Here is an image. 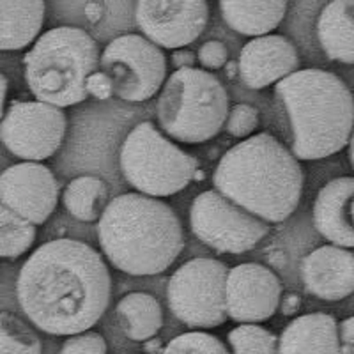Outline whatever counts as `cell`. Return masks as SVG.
<instances>
[{
  "label": "cell",
  "instance_id": "cell-1",
  "mask_svg": "<svg viewBox=\"0 0 354 354\" xmlns=\"http://www.w3.org/2000/svg\"><path fill=\"white\" fill-rule=\"evenodd\" d=\"M112 278L93 246L53 239L30 254L17 278L25 317L43 333L73 337L93 330L110 305Z\"/></svg>",
  "mask_w": 354,
  "mask_h": 354
},
{
  "label": "cell",
  "instance_id": "cell-2",
  "mask_svg": "<svg viewBox=\"0 0 354 354\" xmlns=\"http://www.w3.org/2000/svg\"><path fill=\"white\" fill-rule=\"evenodd\" d=\"M305 172L290 149L270 133L230 147L213 172V186L266 223H282L296 211Z\"/></svg>",
  "mask_w": 354,
  "mask_h": 354
},
{
  "label": "cell",
  "instance_id": "cell-3",
  "mask_svg": "<svg viewBox=\"0 0 354 354\" xmlns=\"http://www.w3.org/2000/svg\"><path fill=\"white\" fill-rule=\"evenodd\" d=\"M290 153L314 161L340 153L354 131V96L335 73L299 69L274 85Z\"/></svg>",
  "mask_w": 354,
  "mask_h": 354
},
{
  "label": "cell",
  "instance_id": "cell-4",
  "mask_svg": "<svg viewBox=\"0 0 354 354\" xmlns=\"http://www.w3.org/2000/svg\"><path fill=\"white\" fill-rule=\"evenodd\" d=\"M97 241L106 261L131 277H154L185 248L181 221L160 198L124 194L112 198L97 221Z\"/></svg>",
  "mask_w": 354,
  "mask_h": 354
},
{
  "label": "cell",
  "instance_id": "cell-5",
  "mask_svg": "<svg viewBox=\"0 0 354 354\" xmlns=\"http://www.w3.org/2000/svg\"><path fill=\"white\" fill-rule=\"evenodd\" d=\"M100 61V46L84 28H50L25 53V82L37 101L66 109L91 96L87 82Z\"/></svg>",
  "mask_w": 354,
  "mask_h": 354
},
{
  "label": "cell",
  "instance_id": "cell-6",
  "mask_svg": "<svg viewBox=\"0 0 354 354\" xmlns=\"http://www.w3.org/2000/svg\"><path fill=\"white\" fill-rule=\"evenodd\" d=\"M229 94L205 69L185 68L167 78L156 101L161 131L181 144H204L225 128Z\"/></svg>",
  "mask_w": 354,
  "mask_h": 354
},
{
  "label": "cell",
  "instance_id": "cell-7",
  "mask_svg": "<svg viewBox=\"0 0 354 354\" xmlns=\"http://www.w3.org/2000/svg\"><path fill=\"white\" fill-rule=\"evenodd\" d=\"M119 167L126 183L138 194L165 198L192 183L198 163L163 137L153 122L144 121L126 135L119 151Z\"/></svg>",
  "mask_w": 354,
  "mask_h": 354
},
{
  "label": "cell",
  "instance_id": "cell-8",
  "mask_svg": "<svg viewBox=\"0 0 354 354\" xmlns=\"http://www.w3.org/2000/svg\"><path fill=\"white\" fill-rule=\"evenodd\" d=\"M229 268L216 259H192L179 266L167 286V303L189 330H213L229 321L225 301Z\"/></svg>",
  "mask_w": 354,
  "mask_h": 354
},
{
  "label": "cell",
  "instance_id": "cell-9",
  "mask_svg": "<svg viewBox=\"0 0 354 354\" xmlns=\"http://www.w3.org/2000/svg\"><path fill=\"white\" fill-rule=\"evenodd\" d=\"M100 71L112 84L113 96L122 101H147L167 82L165 52L138 34H122L101 52Z\"/></svg>",
  "mask_w": 354,
  "mask_h": 354
},
{
  "label": "cell",
  "instance_id": "cell-10",
  "mask_svg": "<svg viewBox=\"0 0 354 354\" xmlns=\"http://www.w3.org/2000/svg\"><path fill=\"white\" fill-rule=\"evenodd\" d=\"M189 229L216 254L239 255L254 250L270 234V223L209 189L192 202Z\"/></svg>",
  "mask_w": 354,
  "mask_h": 354
},
{
  "label": "cell",
  "instance_id": "cell-11",
  "mask_svg": "<svg viewBox=\"0 0 354 354\" xmlns=\"http://www.w3.org/2000/svg\"><path fill=\"white\" fill-rule=\"evenodd\" d=\"M68 129L64 110L43 101H11L2 115L0 138L12 156L43 161L57 153Z\"/></svg>",
  "mask_w": 354,
  "mask_h": 354
},
{
  "label": "cell",
  "instance_id": "cell-12",
  "mask_svg": "<svg viewBox=\"0 0 354 354\" xmlns=\"http://www.w3.org/2000/svg\"><path fill=\"white\" fill-rule=\"evenodd\" d=\"M209 21L207 0H138L135 24L160 48H185L201 37Z\"/></svg>",
  "mask_w": 354,
  "mask_h": 354
},
{
  "label": "cell",
  "instance_id": "cell-13",
  "mask_svg": "<svg viewBox=\"0 0 354 354\" xmlns=\"http://www.w3.org/2000/svg\"><path fill=\"white\" fill-rule=\"evenodd\" d=\"M280 278L262 264L246 262L229 270L225 289L227 314L239 324L270 321L282 303Z\"/></svg>",
  "mask_w": 354,
  "mask_h": 354
},
{
  "label": "cell",
  "instance_id": "cell-14",
  "mask_svg": "<svg viewBox=\"0 0 354 354\" xmlns=\"http://www.w3.org/2000/svg\"><path fill=\"white\" fill-rule=\"evenodd\" d=\"M0 201L12 213L36 227L52 216L59 202V183L48 167L24 161L0 176Z\"/></svg>",
  "mask_w": 354,
  "mask_h": 354
},
{
  "label": "cell",
  "instance_id": "cell-15",
  "mask_svg": "<svg viewBox=\"0 0 354 354\" xmlns=\"http://www.w3.org/2000/svg\"><path fill=\"white\" fill-rule=\"evenodd\" d=\"M238 66L243 84L261 91L299 71V55L287 37L268 34L254 37L243 46Z\"/></svg>",
  "mask_w": 354,
  "mask_h": 354
},
{
  "label": "cell",
  "instance_id": "cell-16",
  "mask_svg": "<svg viewBox=\"0 0 354 354\" xmlns=\"http://www.w3.org/2000/svg\"><path fill=\"white\" fill-rule=\"evenodd\" d=\"M299 280L310 296L322 301L349 298L354 292V254L342 246H319L299 262Z\"/></svg>",
  "mask_w": 354,
  "mask_h": 354
},
{
  "label": "cell",
  "instance_id": "cell-17",
  "mask_svg": "<svg viewBox=\"0 0 354 354\" xmlns=\"http://www.w3.org/2000/svg\"><path fill=\"white\" fill-rule=\"evenodd\" d=\"M354 198V177H337L315 195L312 220L314 229L335 246L354 248V223L351 202Z\"/></svg>",
  "mask_w": 354,
  "mask_h": 354
},
{
  "label": "cell",
  "instance_id": "cell-18",
  "mask_svg": "<svg viewBox=\"0 0 354 354\" xmlns=\"http://www.w3.org/2000/svg\"><path fill=\"white\" fill-rule=\"evenodd\" d=\"M278 354H342L337 319L330 314H305L283 328Z\"/></svg>",
  "mask_w": 354,
  "mask_h": 354
},
{
  "label": "cell",
  "instance_id": "cell-19",
  "mask_svg": "<svg viewBox=\"0 0 354 354\" xmlns=\"http://www.w3.org/2000/svg\"><path fill=\"white\" fill-rule=\"evenodd\" d=\"M322 52L330 61L354 66V0H331L315 24Z\"/></svg>",
  "mask_w": 354,
  "mask_h": 354
},
{
  "label": "cell",
  "instance_id": "cell-20",
  "mask_svg": "<svg viewBox=\"0 0 354 354\" xmlns=\"http://www.w3.org/2000/svg\"><path fill=\"white\" fill-rule=\"evenodd\" d=\"M221 18L241 36H268L282 24L287 0H218Z\"/></svg>",
  "mask_w": 354,
  "mask_h": 354
},
{
  "label": "cell",
  "instance_id": "cell-21",
  "mask_svg": "<svg viewBox=\"0 0 354 354\" xmlns=\"http://www.w3.org/2000/svg\"><path fill=\"white\" fill-rule=\"evenodd\" d=\"M44 21V0H0V48L18 52L37 41Z\"/></svg>",
  "mask_w": 354,
  "mask_h": 354
},
{
  "label": "cell",
  "instance_id": "cell-22",
  "mask_svg": "<svg viewBox=\"0 0 354 354\" xmlns=\"http://www.w3.org/2000/svg\"><path fill=\"white\" fill-rule=\"evenodd\" d=\"M117 321L133 342H147L163 326V310L153 294L131 292L117 303Z\"/></svg>",
  "mask_w": 354,
  "mask_h": 354
},
{
  "label": "cell",
  "instance_id": "cell-23",
  "mask_svg": "<svg viewBox=\"0 0 354 354\" xmlns=\"http://www.w3.org/2000/svg\"><path fill=\"white\" fill-rule=\"evenodd\" d=\"M109 186L100 177L80 176L66 186L62 204L78 221H100L106 209Z\"/></svg>",
  "mask_w": 354,
  "mask_h": 354
},
{
  "label": "cell",
  "instance_id": "cell-24",
  "mask_svg": "<svg viewBox=\"0 0 354 354\" xmlns=\"http://www.w3.org/2000/svg\"><path fill=\"white\" fill-rule=\"evenodd\" d=\"M37 230L34 223L12 213L6 205L0 207V255L2 259H18L34 245Z\"/></svg>",
  "mask_w": 354,
  "mask_h": 354
},
{
  "label": "cell",
  "instance_id": "cell-25",
  "mask_svg": "<svg viewBox=\"0 0 354 354\" xmlns=\"http://www.w3.org/2000/svg\"><path fill=\"white\" fill-rule=\"evenodd\" d=\"M39 337L36 331L15 314L0 315V354H41Z\"/></svg>",
  "mask_w": 354,
  "mask_h": 354
},
{
  "label": "cell",
  "instance_id": "cell-26",
  "mask_svg": "<svg viewBox=\"0 0 354 354\" xmlns=\"http://www.w3.org/2000/svg\"><path fill=\"white\" fill-rule=\"evenodd\" d=\"M232 354H278V338L259 324H239L227 333Z\"/></svg>",
  "mask_w": 354,
  "mask_h": 354
},
{
  "label": "cell",
  "instance_id": "cell-27",
  "mask_svg": "<svg viewBox=\"0 0 354 354\" xmlns=\"http://www.w3.org/2000/svg\"><path fill=\"white\" fill-rule=\"evenodd\" d=\"M163 354H232L220 338L204 330L177 335L165 346Z\"/></svg>",
  "mask_w": 354,
  "mask_h": 354
},
{
  "label": "cell",
  "instance_id": "cell-28",
  "mask_svg": "<svg viewBox=\"0 0 354 354\" xmlns=\"http://www.w3.org/2000/svg\"><path fill=\"white\" fill-rule=\"evenodd\" d=\"M259 126V112L252 105L239 103L230 109L225 131L234 138H250Z\"/></svg>",
  "mask_w": 354,
  "mask_h": 354
},
{
  "label": "cell",
  "instance_id": "cell-29",
  "mask_svg": "<svg viewBox=\"0 0 354 354\" xmlns=\"http://www.w3.org/2000/svg\"><path fill=\"white\" fill-rule=\"evenodd\" d=\"M109 346L103 335L97 331H84V333L73 335L64 340L59 354H106Z\"/></svg>",
  "mask_w": 354,
  "mask_h": 354
},
{
  "label": "cell",
  "instance_id": "cell-30",
  "mask_svg": "<svg viewBox=\"0 0 354 354\" xmlns=\"http://www.w3.org/2000/svg\"><path fill=\"white\" fill-rule=\"evenodd\" d=\"M197 59L204 69H220L225 68L229 52H227V46L221 41H205L198 48Z\"/></svg>",
  "mask_w": 354,
  "mask_h": 354
},
{
  "label": "cell",
  "instance_id": "cell-31",
  "mask_svg": "<svg viewBox=\"0 0 354 354\" xmlns=\"http://www.w3.org/2000/svg\"><path fill=\"white\" fill-rule=\"evenodd\" d=\"M87 91L96 100H109L110 96H113L112 84L103 71H96L93 77L88 78Z\"/></svg>",
  "mask_w": 354,
  "mask_h": 354
},
{
  "label": "cell",
  "instance_id": "cell-32",
  "mask_svg": "<svg viewBox=\"0 0 354 354\" xmlns=\"http://www.w3.org/2000/svg\"><path fill=\"white\" fill-rule=\"evenodd\" d=\"M338 335H340L342 354H354V315L344 319L338 324Z\"/></svg>",
  "mask_w": 354,
  "mask_h": 354
},
{
  "label": "cell",
  "instance_id": "cell-33",
  "mask_svg": "<svg viewBox=\"0 0 354 354\" xmlns=\"http://www.w3.org/2000/svg\"><path fill=\"white\" fill-rule=\"evenodd\" d=\"M195 61H198L197 55L189 50H176L172 53V64L176 69H185V68H194Z\"/></svg>",
  "mask_w": 354,
  "mask_h": 354
},
{
  "label": "cell",
  "instance_id": "cell-34",
  "mask_svg": "<svg viewBox=\"0 0 354 354\" xmlns=\"http://www.w3.org/2000/svg\"><path fill=\"white\" fill-rule=\"evenodd\" d=\"M299 305H301V301H299V298L296 296V294H289V296H286V299L280 303V306H282V312L286 315L296 314V312L299 310Z\"/></svg>",
  "mask_w": 354,
  "mask_h": 354
},
{
  "label": "cell",
  "instance_id": "cell-35",
  "mask_svg": "<svg viewBox=\"0 0 354 354\" xmlns=\"http://www.w3.org/2000/svg\"><path fill=\"white\" fill-rule=\"evenodd\" d=\"M144 351L147 354H163L165 347H163V342H161L160 338L154 337L147 340V342H144Z\"/></svg>",
  "mask_w": 354,
  "mask_h": 354
},
{
  "label": "cell",
  "instance_id": "cell-36",
  "mask_svg": "<svg viewBox=\"0 0 354 354\" xmlns=\"http://www.w3.org/2000/svg\"><path fill=\"white\" fill-rule=\"evenodd\" d=\"M0 82H2V93H0V97H2V106H0V112H2V115L6 113V96H8V78L2 75L0 77Z\"/></svg>",
  "mask_w": 354,
  "mask_h": 354
},
{
  "label": "cell",
  "instance_id": "cell-37",
  "mask_svg": "<svg viewBox=\"0 0 354 354\" xmlns=\"http://www.w3.org/2000/svg\"><path fill=\"white\" fill-rule=\"evenodd\" d=\"M225 73H227V77H229L230 80H232V78L236 77V73H238V75H239L238 62H227V64H225Z\"/></svg>",
  "mask_w": 354,
  "mask_h": 354
},
{
  "label": "cell",
  "instance_id": "cell-38",
  "mask_svg": "<svg viewBox=\"0 0 354 354\" xmlns=\"http://www.w3.org/2000/svg\"><path fill=\"white\" fill-rule=\"evenodd\" d=\"M349 160H351V165L354 169V131H353V137H351L349 142Z\"/></svg>",
  "mask_w": 354,
  "mask_h": 354
},
{
  "label": "cell",
  "instance_id": "cell-39",
  "mask_svg": "<svg viewBox=\"0 0 354 354\" xmlns=\"http://www.w3.org/2000/svg\"><path fill=\"white\" fill-rule=\"evenodd\" d=\"M351 218H353V223H354V198L351 202Z\"/></svg>",
  "mask_w": 354,
  "mask_h": 354
}]
</instances>
